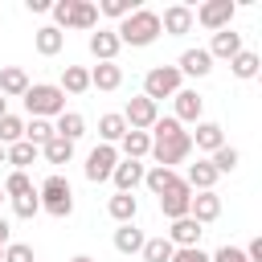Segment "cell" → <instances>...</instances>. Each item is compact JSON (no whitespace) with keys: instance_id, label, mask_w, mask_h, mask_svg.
Returning <instances> with one entry per match:
<instances>
[{"instance_id":"42","label":"cell","mask_w":262,"mask_h":262,"mask_svg":"<svg viewBox=\"0 0 262 262\" xmlns=\"http://www.w3.org/2000/svg\"><path fill=\"white\" fill-rule=\"evenodd\" d=\"M209 262H250V258H246V250H237V246H217V250L209 254Z\"/></svg>"},{"instance_id":"45","label":"cell","mask_w":262,"mask_h":262,"mask_svg":"<svg viewBox=\"0 0 262 262\" xmlns=\"http://www.w3.org/2000/svg\"><path fill=\"white\" fill-rule=\"evenodd\" d=\"M25 8H29V12H49L53 0H25Z\"/></svg>"},{"instance_id":"27","label":"cell","mask_w":262,"mask_h":262,"mask_svg":"<svg viewBox=\"0 0 262 262\" xmlns=\"http://www.w3.org/2000/svg\"><path fill=\"white\" fill-rule=\"evenodd\" d=\"M25 90H29V74L20 66H4L0 70V94L4 98H25Z\"/></svg>"},{"instance_id":"20","label":"cell","mask_w":262,"mask_h":262,"mask_svg":"<svg viewBox=\"0 0 262 262\" xmlns=\"http://www.w3.org/2000/svg\"><path fill=\"white\" fill-rule=\"evenodd\" d=\"M246 45H242V33H233V29H221V33H213V41H209V57L217 61H229V57H237Z\"/></svg>"},{"instance_id":"39","label":"cell","mask_w":262,"mask_h":262,"mask_svg":"<svg viewBox=\"0 0 262 262\" xmlns=\"http://www.w3.org/2000/svg\"><path fill=\"white\" fill-rule=\"evenodd\" d=\"M0 188H4V201H12V196H25V192H33L37 184L29 180V172H8Z\"/></svg>"},{"instance_id":"32","label":"cell","mask_w":262,"mask_h":262,"mask_svg":"<svg viewBox=\"0 0 262 262\" xmlns=\"http://www.w3.org/2000/svg\"><path fill=\"white\" fill-rule=\"evenodd\" d=\"M258 66H262V61H258V53H254V49H242L237 57H229V74H233V78H242V82L258 78Z\"/></svg>"},{"instance_id":"24","label":"cell","mask_w":262,"mask_h":262,"mask_svg":"<svg viewBox=\"0 0 262 262\" xmlns=\"http://www.w3.org/2000/svg\"><path fill=\"white\" fill-rule=\"evenodd\" d=\"M37 156H41V147H33L29 139L4 147V164H12V172H29V164H37Z\"/></svg>"},{"instance_id":"33","label":"cell","mask_w":262,"mask_h":262,"mask_svg":"<svg viewBox=\"0 0 262 262\" xmlns=\"http://www.w3.org/2000/svg\"><path fill=\"white\" fill-rule=\"evenodd\" d=\"M172 254H176V246L160 233V237H147L143 242V250H139V258L143 262H172Z\"/></svg>"},{"instance_id":"37","label":"cell","mask_w":262,"mask_h":262,"mask_svg":"<svg viewBox=\"0 0 262 262\" xmlns=\"http://www.w3.org/2000/svg\"><path fill=\"white\" fill-rule=\"evenodd\" d=\"M25 139H29L33 147H45V143L53 139V123H49V119H29V123H25Z\"/></svg>"},{"instance_id":"3","label":"cell","mask_w":262,"mask_h":262,"mask_svg":"<svg viewBox=\"0 0 262 262\" xmlns=\"http://www.w3.org/2000/svg\"><path fill=\"white\" fill-rule=\"evenodd\" d=\"M25 111H29V119H57L61 111H66V94L53 86V82H29V90H25Z\"/></svg>"},{"instance_id":"47","label":"cell","mask_w":262,"mask_h":262,"mask_svg":"<svg viewBox=\"0 0 262 262\" xmlns=\"http://www.w3.org/2000/svg\"><path fill=\"white\" fill-rule=\"evenodd\" d=\"M4 115H8V98L0 94V119H4Z\"/></svg>"},{"instance_id":"22","label":"cell","mask_w":262,"mask_h":262,"mask_svg":"<svg viewBox=\"0 0 262 262\" xmlns=\"http://www.w3.org/2000/svg\"><path fill=\"white\" fill-rule=\"evenodd\" d=\"M53 135H57V139H70V143H78V139L86 135V119H82L78 111H61V115L53 119Z\"/></svg>"},{"instance_id":"51","label":"cell","mask_w":262,"mask_h":262,"mask_svg":"<svg viewBox=\"0 0 262 262\" xmlns=\"http://www.w3.org/2000/svg\"><path fill=\"white\" fill-rule=\"evenodd\" d=\"M0 201H4V188H0Z\"/></svg>"},{"instance_id":"49","label":"cell","mask_w":262,"mask_h":262,"mask_svg":"<svg viewBox=\"0 0 262 262\" xmlns=\"http://www.w3.org/2000/svg\"><path fill=\"white\" fill-rule=\"evenodd\" d=\"M0 164H4V147H0Z\"/></svg>"},{"instance_id":"15","label":"cell","mask_w":262,"mask_h":262,"mask_svg":"<svg viewBox=\"0 0 262 262\" xmlns=\"http://www.w3.org/2000/svg\"><path fill=\"white\" fill-rule=\"evenodd\" d=\"M201 233H205V225H196L192 217H176V221H168V242L176 246V250H188V246H201Z\"/></svg>"},{"instance_id":"6","label":"cell","mask_w":262,"mask_h":262,"mask_svg":"<svg viewBox=\"0 0 262 262\" xmlns=\"http://www.w3.org/2000/svg\"><path fill=\"white\" fill-rule=\"evenodd\" d=\"M233 12H237L233 0H205V4L192 8V25H201L209 33H221V29H233Z\"/></svg>"},{"instance_id":"29","label":"cell","mask_w":262,"mask_h":262,"mask_svg":"<svg viewBox=\"0 0 262 262\" xmlns=\"http://www.w3.org/2000/svg\"><path fill=\"white\" fill-rule=\"evenodd\" d=\"M151 151V135L147 131H127L123 139H119V156L123 160H143Z\"/></svg>"},{"instance_id":"41","label":"cell","mask_w":262,"mask_h":262,"mask_svg":"<svg viewBox=\"0 0 262 262\" xmlns=\"http://www.w3.org/2000/svg\"><path fill=\"white\" fill-rule=\"evenodd\" d=\"M0 262H37V254H33V246H29V242H8Z\"/></svg>"},{"instance_id":"40","label":"cell","mask_w":262,"mask_h":262,"mask_svg":"<svg viewBox=\"0 0 262 262\" xmlns=\"http://www.w3.org/2000/svg\"><path fill=\"white\" fill-rule=\"evenodd\" d=\"M12 213H16V217H25V221H29V217H37V213H41V196H37V188H33V192H25V196H12Z\"/></svg>"},{"instance_id":"17","label":"cell","mask_w":262,"mask_h":262,"mask_svg":"<svg viewBox=\"0 0 262 262\" xmlns=\"http://www.w3.org/2000/svg\"><path fill=\"white\" fill-rule=\"evenodd\" d=\"M86 45H90V57H94V61H115L119 49H123L119 37H115V29H94Z\"/></svg>"},{"instance_id":"52","label":"cell","mask_w":262,"mask_h":262,"mask_svg":"<svg viewBox=\"0 0 262 262\" xmlns=\"http://www.w3.org/2000/svg\"><path fill=\"white\" fill-rule=\"evenodd\" d=\"M0 20H4V16H0Z\"/></svg>"},{"instance_id":"28","label":"cell","mask_w":262,"mask_h":262,"mask_svg":"<svg viewBox=\"0 0 262 262\" xmlns=\"http://www.w3.org/2000/svg\"><path fill=\"white\" fill-rule=\"evenodd\" d=\"M57 90H61V94H86V90H90V70H86V66H66Z\"/></svg>"},{"instance_id":"25","label":"cell","mask_w":262,"mask_h":262,"mask_svg":"<svg viewBox=\"0 0 262 262\" xmlns=\"http://www.w3.org/2000/svg\"><path fill=\"white\" fill-rule=\"evenodd\" d=\"M184 184H188L192 192H209V188L217 184V172H213V164H209V160H196V164H188V172H184Z\"/></svg>"},{"instance_id":"21","label":"cell","mask_w":262,"mask_h":262,"mask_svg":"<svg viewBox=\"0 0 262 262\" xmlns=\"http://www.w3.org/2000/svg\"><path fill=\"white\" fill-rule=\"evenodd\" d=\"M33 49H37L41 57H57V53L66 49V33L53 29V25H41V29L33 33Z\"/></svg>"},{"instance_id":"5","label":"cell","mask_w":262,"mask_h":262,"mask_svg":"<svg viewBox=\"0 0 262 262\" xmlns=\"http://www.w3.org/2000/svg\"><path fill=\"white\" fill-rule=\"evenodd\" d=\"M180 86H184V78L176 66H151L143 74V98H151L156 106H160V98H172Z\"/></svg>"},{"instance_id":"30","label":"cell","mask_w":262,"mask_h":262,"mask_svg":"<svg viewBox=\"0 0 262 262\" xmlns=\"http://www.w3.org/2000/svg\"><path fill=\"white\" fill-rule=\"evenodd\" d=\"M127 135V123H123V115H102L98 119V143H111V147H119V139Z\"/></svg>"},{"instance_id":"13","label":"cell","mask_w":262,"mask_h":262,"mask_svg":"<svg viewBox=\"0 0 262 262\" xmlns=\"http://www.w3.org/2000/svg\"><path fill=\"white\" fill-rule=\"evenodd\" d=\"M143 164L139 160H123L119 156V164H115V172H111V184H115V192H135L139 184H143Z\"/></svg>"},{"instance_id":"8","label":"cell","mask_w":262,"mask_h":262,"mask_svg":"<svg viewBox=\"0 0 262 262\" xmlns=\"http://www.w3.org/2000/svg\"><path fill=\"white\" fill-rule=\"evenodd\" d=\"M119 115H123V123H127V131H151V123L160 119V106H156L151 98H143V94H135V98H127V106H123Z\"/></svg>"},{"instance_id":"31","label":"cell","mask_w":262,"mask_h":262,"mask_svg":"<svg viewBox=\"0 0 262 262\" xmlns=\"http://www.w3.org/2000/svg\"><path fill=\"white\" fill-rule=\"evenodd\" d=\"M176 180H180V176H176V168H156V164H151V168L143 172V184H147V192H151V196L168 192Z\"/></svg>"},{"instance_id":"43","label":"cell","mask_w":262,"mask_h":262,"mask_svg":"<svg viewBox=\"0 0 262 262\" xmlns=\"http://www.w3.org/2000/svg\"><path fill=\"white\" fill-rule=\"evenodd\" d=\"M172 262H209V254H205L201 246H188V250H176Z\"/></svg>"},{"instance_id":"7","label":"cell","mask_w":262,"mask_h":262,"mask_svg":"<svg viewBox=\"0 0 262 262\" xmlns=\"http://www.w3.org/2000/svg\"><path fill=\"white\" fill-rule=\"evenodd\" d=\"M115 164H119V147H111V143H98V147H90V156H86L82 172H86V180H90V184H102V180H111Z\"/></svg>"},{"instance_id":"9","label":"cell","mask_w":262,"mask_h":262,"mask_svg":"<svg viewBox=\"0 0 262 262\" xmlns=\"http://www.w3.org/2000/svg\"><path fill=\"white\" fill-rule=\"evenodd\" d=\"M201 115H205V98H201L192 86H180V90L172 94V119L184 127V123H201Z\"/></svg>"},{"instance_id":"18","label":"cell","mask_w":262,"mask_h":262,"mask_svg":"<svg viewBox=\"0 0 262 262\" xmlns=\"http://www.w3.org/2000/svg\"><path fill=\"white\" fill-rule=\"evenodd\" d=\"M176 70H180V78H205L209 70H213V57H209V49H184L180 53V61H176Z\"/></svg>"},{"instance_id":"34","label":"cell","mask_w":262,"mask_h":262,"mask_svg":"<svg viewBox=\"0 0 262 262\" xmlns=\"http://www.w3.org/2000/svg\"><path fill=\"white\" fill-rule=\"evenodd\" d=\"M20 139H25V119L8 111V115L0 119V147H12V143H20Z\"/></svg>"},{"instance_id":"36","label":"cell","mask_w":262,"mask_h":262,"mask_svg":"<svg viewBox=\"0 0 262 262\" xmlns=\"http://www.w3.org/2000/svg\"><path fill=\"white\" fill-rule=\"evenodd\" d=\"M135 8H143V4L139 0H98V16H111V20H123Z\"/></svg>"},{"instance_id":"12","label":"cell","mask_w":262,"mask_h":262,"mask_svg":"<svg viewBox=\"0 0 262 262\" xmlns=\"http://www.w3.org/2000/svg\"><path fill=\"white\" fill-rule=\"evenodd\" d=\"M160 33H168V37L192 33V8H188V4H168V8L160 12Z\"/></svg>"},{"instance_id":"1","label":"cell","mask_w":262,"mask_h":262,"mask_svg":"<svg viewBox=\"0 0 262 262\" xmlns=\"http://www.w3.org/2000/svg\"><path fill=\"white\" fill-rule=\"evenodd\" d=\"M147 135H151V151L147 156L156 160V168H176V164H184L192 156V139L172 115H160Z\"/></svg>"},{"instance_id":"10","label":"cell","mask_w":262,"mask_h":262,"mask_svg":"<svg viewBox=\"0 0 262 262\" xmlns=\"http://www.w3.org/2000/svg\"><path fill=\"white\" fill-rule=\"evenodd\" d=\"M156 201H160V213H164L168 221H176V217H188V205H192V188H188V184H184V176H180V180H176L168 192H160Z\"/></svg>"},{"instance_id":"14","label":"cell","mask_w":262,"mask_h":262,"mask_svg":"<svg viewBox=\"0 0 262 262\" xmlns=\"http://www.w3.org/2000/svg\"><path fill=\"white\" fill-rule=\"evenodd\" d=\"M188 217H192L196 225H213V221L221 217V196H217V188H209V192H192Z\"/></svg>"},{"instance_id":"50","label":"cell","mask_w":262,"mask_h":262,"mask_svg":"<svg viewBox=\"0 0 262 262\" xmlns=\"http://www.w3.org/2000/svg\"><path fill=\"white\" fill-rule=\"evenodd\" d=\"M0 258H4V246H0Z\"/></svg>"},{"instance_id":"38","label":"cell","mask_w":262,"mask_h":262,"mask_svg":"<svg viewBox=\"0 0 262 262\" xmlns=\"http://www.w3.org/2000/svg\"><path fill=\"white\" fill-rule=\"evenodd\" d=\"M41 156H45L49 164H70V160H74V143H70V139H57V135H53V139H49V143L41 147Z\"/></svg>"},{"instance_id":"11","label":"cell","mask_w":262,"mask_h":262,"mask_svg":"<svg viewBox=\"0 0 262 262\" xmlns=\"http://www.w3.org/2000/svg\"><path fill=\"white\" fill-rule=\"evenodd\" d=\"M66 29L94 33L98 29V4L94 0H66Z\"/></svg>"},{"instance_id":"2","label":"cell","mask_w":262,"mask_h":262,"mask_svg":"<svg viewBox=\"0 0 262 262\" xmlns=\"http://www.w3.org/2000/svg\"><path fill=\"white\" fill-rule=\"evenodd\" d=\"M115 37H119V45L147 49V45L160 37V12H156V8H135L131 16H123V20L115 25Z\"/></svg>"},{"instance_id":"23","label":"cell","mask_w":262,"mask_h":262,"mask_svg":"<svg viewBox=\"0 0 262 262\" xmlns=\"http://www.w3.org/2000/svg\"><path fill=\"white\" fill-rule=\"evenodd\" d=\"M143 242H147V233H143L135 221H127V225H119V229H115V250H119V254H127V258H131V254H139V250H143Z\"/></svg>"},{"instance_id":"48","label":"cell","mask_w":262,"mask_h":262,"mask_svg":"<svg viewBox=\"0 0 262 262\" xmlns=\"http://www.w3.org/2000/svg\"><path fill=\"white\" fill-rule=\"evenodd\" d=\"M70 262H94V258H90V254H74Z\"/></svg>"},{"instance_id":"4","label":"cell","mask_w":262,"mask_h":262,"mask_svg":"<svg viewBox=\"0 0 262 262\" xmlns=\"http://www.w3.org/2000/svg\"><path fill=\"white\" fill-rule=\"evenodd\" d=\"M37 196H41V213H49V217H70L74 213V188L61 172H49L37 184Z\"/></svg>"},{"instance_id":"26","label":"cell","mask_w":262,"mask_h":262,"mask_svg":"<svg viewBox=\"0 0 262 262\" xmlns=\"http://www.w3.org/2000/svg\"><path fill=\"white\" fill-rule=\"evenodd\" d=\"M106 213H111L119 225H127V221H135V213H139V196H135V192H115V196L106 201Z\"/></svg>"},{"instance_id":"19","label":"cell","mask_w":262,"mask_h":262,"mask_svg":"<svg viewBox=\"0 0 262 262\" xmlns=\"http://www.w3.org/2000/svg\"><path fill=\"white\" fill-rule=\"evenodd\" d=\"M119 86H123V66H119V61H98V66L90 70V90L111 94V90H119Z\"/></svg>"},{"instance_id":"35","label":"cell","mask_w":262,"mask_h":262,"mask_svg":"<svg viewBox=\"0 0 262 262\" xmlns=\"http://www.w3.org/2000/svg\"><path fill=\"white\" fill-rule=\"evenodd\" d=\"M237 160H242V151H237V147H229V143H221V147L209 156V164H213V172H217V176L233 172V168H237Z\"/></svg>"},{"instance_id":"16","label":"cell","mask_w":262,"mask_h":262,"mask_svg":"<svg viewBox=\"0 0 262 262\" xmlns=\"http://www.w3.org/2000/svg\"><path fill=\"white\" fill-rule=\"evenodd\" d=\"M188 139H192V147H196V151H209V156H213V151L225 143V127H221V123H213V119H201V123H196V131H188Z\"/></svg>"},{"instance_id":"44","label":"cell","mask_w":262,"mask_h":262,"mask_svg":"<svg viewBox=\"0 0 262 262\" xmlns=\"http://www.w3.org/2000/svg\"><path fill=\"white\" fill-rule=\"evenodd\" d=\"M246 258H250V262H262V237H254V242L246 246Z\"/></svg>"},{"instance_id":"46","label":"cell","mask_w":262,"mask_h":262,"mask_svg":"<svg viewBox=\"0 0 262 262\" xmlns=\"http://www.w3.org/2000/svg\"><path fill=\"white\" fill-rule=\"evenodd\" d=\"M8 242H12V225L0 217V246H8Z\"/></svg>"}]
</instances>
